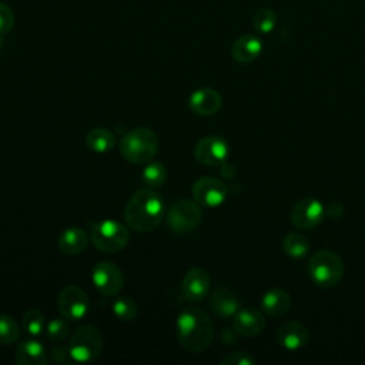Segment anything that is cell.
<instances>
[{"label": "cell", "mask_w": 365, "mask_h": 365, "mask_svg": "<svg viewBox=\"0 0 365 365\" xmlns=\"http://www.w3.org/2000/svg\"><path fill=\"white\" fill-rule=\"evenodd\" d=\"M164 215V200L151 188H143L134 192L124 208L127 227L135 232H150L155 230L161 224Z\"/></svg>", "instance_id": "cell-1"}, {"label": "cell", "mask_w": 365, "mask_h": 365, "mask_svg": "<svg viewBox=\"0 0 365 365\" xmlns=\"http://www.w3.org/2000/svg\"><path fill=\"white\" fill-rule=\"evenodd\" d=\"M178 344L188 352L207 349L214 338V325L210 315L197 307L180 311L175 321Z\"/></svg>", "instance_id": "cell-2"}, {"label": "cell", "mask_w": 365, "mask_h": 365, "mask_svg": "<svg viewBox=\"0 0 365 365\" xmlns=\"http://www.w3.org/2000/svg\"><path fill=\"white\" fill-rule=\"evenodd\" d=\"M158 151L157 134L145 127L125 133L120 140L121 155L133 164H147Z\"/></svg>", "instance_id": "cell-3"}, {"label": "cell", "mask_w": 365, "mask_h": 365, "mask_svg": "<svg viewBox=\"0 0 365 365\" xmlns=\"http://www.w3.org/2000/svg\"><path fill=\"white\" fill-rule=\"evenodd\" d=\"M67 345L73 361L91 362L100 356L104 339L98 328L93 325H83L73 331Z\"/></svg>", "instance_id": "cell-4"}, {"label": "cell", "mask_w": 365, "mask_h": 365, "mask_svg": "<svg viewBox=\"0 0 365 365\" xmlns=\"http://www.w3.org/2000/svg\"><path fill=\"white\" fill-rule=\"evenodd\" d=\"M311 279L322 288L334 287L344 275V264L339 255L332 251L322 250L315 252L308 264Z\"/></svg>", "instance_id": "cell-5"}, {"label": "cell", "mask_w": 365, "mask_h": 365, "mask_svg": "<svg viewBox=\"0 0 365 365\" xmlns=\"http://www.w3.org/2000/svg\"><path fill=\"white\" fill-rule=\"evenodd\" d=\"M130 240L127 225L115 220H103L93 225L91 241L103 252H118L125 248Z\"/></svg>", "instance_id": "cell-6"}, {"label": "cell", "mask_w": 365, "mask_h": 365, "mask_svg": "<svg viewBox=\"0 0 365 365\" xmlns=\"http://www.w3.org/2000/svg\"><path fill=\"white\" fill-rule=\"evenodd\" d=\"M200 204L194 200L181 198L175 201L167 211V224L177 234H187L197 228L201 221Z\"/></svg>", "instance_id": "cell-7"}, {"label": "cell", "mask_w": 365, "mask_h": 365, "mask_svg": "<svg viewBox=\"0 0 365 365\" xmlns=\"http://www.w3.org/2000/svg\"><path fill=\"white\" fill-rule=\"evenodd\" d=\"M93 284L106 297L117 295L124 287V275L118 265L110 261H100L93 268Z\"/></svg>", "instance_id": "cell-8"}, {"label": "cell", "mask_w": 365, "mask_h": 365, "mask_svg": "<svg viewBox=\"0 0 365 365\" xmlns=\"http://www.w3.org/2000/svg\"><path fill=\"white\" fill-rule=\"evenodd\" d=\"M57 307L63 318L68 321H80L87 315L90 301L87 294L81 288L76 285H68L60 291L57 298Z\"/></svg>", "instance_id": "cell-9"}, {"label": "cell", "mask_w": 365, "mask_h": 365, "mask_svg": "<svg viewBox=\"0 0 365 365\" xmlns=\"http://www.w3.org/2000/svg\"><path fill=\"white\" fill-rule=\"evenodd\" d=\"M228 144L220 135H205L194 147L195 160L207 167H218L227 161Z\"/></svg>", "instance_id": "cell-10"}, {"label": "cell", "mask_w": 365, "mask_h": 365, "mask_svg": "<svg viewBox=\"0 0 365 365\" xmlns=\"http://www.w3.org/2000/svg\"><path fill=\"white\" fill-rule=\"evenodd\" d=\"M191 194L194 201H197L200 205L215 208L225 201L228 188L221 180L207 175L195 180L191 188Z\"/></svg>", "instance_id": "cell-11"}, {"label": "cell", "mask_w": 365, "mask_h": 365, "mask_svg": "<svg viewBox=\"0 0 365 365\" xmlns=\"http://www.w3.org/2000/svg\"><path fill=\"white\" fill-rule=\"evenodd\" d=\"M324 215L325 208L322 202L314 197H305L292 207L291 221L297 228L311 230L322 221Z\"/></svg>", "instance_id": "cell-12"}, {"label": "cell", "mask_w": 365, "mask_h": 365, "mask_svg": "<svg viewBox=\"0 0 365 365\" xmlns=\"http://www.w3.org/2000/svg\"><path fill=\"white\" fill-rule=\"evenodd\" d=\"M211 288V278L207 269L204 268H191L182 278L181 282V295L187 301H201L205 298Z\"/></svg>", "instance_id": "cell-13"}, {"label": "cell", "mask_w": 365, "mask_h": 365, "mask_svg": "<svg viewBox=\"0 0 365 365\" xmlns=\"http://www.w3.org/2000/svg\"><path fill=\"white\" fill-rule=\"evenodd\" d=\"M222 100L217 90L210 87H202L192 91L188 97V107L190 110L202 117L214 115L221 108Z\"/></svg>", "instance_id": "cell-14"}, {"label": "cell", "mask_w": 365, "mask_h": 365, "mask_svg": "<svg viewBox=\"0 0 365 365\" xmlns=\"http://www.w3.org/2000/svg\"><path fill=\"white\" fill-rule=\"evenodd\" d=\"M208 307L214 315L230 318L240 309V302L231 289L224 285H217L210 292Z\"/></svg>", "instance_id": "cell-15"}, {"label": "cell", "mask_w": 365, "mask_h": 365, "mask_svg": "<svg viewBox=\"0 0 365 365\" xmlns=\"http://www.w3.org/2000/svg\"><path fill=\"white\" fill-rule=\"evenodd\" d=\"M275 338L282 348L295 351L307 345L309 339V332H308V328L301 322L287 321L277 329Z\"/></svg>", "instance_id": "cell-16"}, {"label": "cell", "mask_w": 365, "mask_h": 365, "mask_svg": "<svg viewBox=\"0 0 365 365\" xmlns=\"http://www.w3.org/2000/svg\"><path fill=\"white\" fill-rule=\"evenodd\" d=\"M232 328L242 336H255L265 328V319L255 308H241L232 317Z\"/></svg>", "instance_id": "cell-17"}, {"label": "cell", "mask_w": 365, "mask_h": 365, "mask_svg": "<svg viewBox=\"0 0 365 365\" xmlns=\"http://www.w3.org/2000/svg\"><path fill=\"white\" fill-rule=\"evenodd\" d=\"M262 47L264 46L259 37L254 34H244L234 41L231 47V56L235 61L247 64L259 57V54L262 53Z\"/></svg>", "instance_id": "cell-18"}, {"label": "cell", "mask_w": 365, "mask_h": 365, "mask_svg": "<svg viewBox=\"0 0 365 365\" xmlns=\"http://www.w3.org/2000/svg\"><path fill=\"white\" fill-rule=\"evenodd\" d=\"M14 361L20 365H44L48 361V355L38 341L26 339L17 345Z\"/></svg>", "instance_id": "cell-19"}, {"label": "cell", "mask_w": 365, "mask_h": 365, "mask_svg": "<svg viewBox=\"0 0 365 365\" xmlns=\"http://www.w3.org/2000/svg\"><path fill=\"white\" fill-rule=\"evenodd\" d=\"M291 307V295L282 288H271L261 297V308L269 317H281Z\"/></svg>", "instance_id": "cell-20"}, {"label": "cell", "mask_w": 365, "mask_h": 365, "mask_svg": "<svg viewBox=\"0 0 365 365\" xmlns=\"http://www.w3.org/2000/svg\"><path fill=\"white\" fill-rule=\"evenodd\" d=\"M88 244V237L80 227H68L58 237V248L67 255L81 254Z\"/></svg>", "instance_id": "cell-21"}, {"label": "cell", "mask_w": 365, "mask_h": 365, "mask_svg": "<svg viewBox=\"0 0 365 365\" xmlns=\"http://www.w3.org/2000/svg\"><path fill=\"white\" fill-rule=\"evenodd\" d=\"M86 145L93 153L104 154L114 148L115 135L107 128L97 127V128H93L91 131H88V134L86 135Z\"/></svg>", "instance_id": "cell-22"}, {"label": "cell", "mask_w": 365, "mask_h": 365, "mask_svg": "<svg viewBox=\"0 0 365 365\" xmlns=\"http://www.w3.org/2000/svg\"><path fill=\"white\" fill-rule=\"evenodd\" d=\"M141 178L145 185L151 188L161 187L167 180V168L160 161H148L141 173Z\"/></svg>", "instance_id": "cell-23"}, {"label": "cell", "mask_w": 365, "mask_h": 365, "mask_svg": "<svg viewBox=\"0 0 365 365\" xmlns=\"http://www.w3.org/2000/svg\"><path fill=\"white\" fill-rule=\"evenodd\" d=\"M282 248L291 258H304L309 251V242L304 235L289 232L282 241Z\"/></svg>", "instance_id": "cell-24"}, {"label": "cell", "mask_w": 365, "mask_h": 365, "mask_svg": "<svg viewBox=\"0 0 365 365\" xmlns=\"http://www.w3.org/2000/svg\"><path fill=\"white\" fill-rule=\"evenodd\" d=\"M20 336V327L17 321L7 315L0 314V344L1 345H11Z\"/></svg>", "instance_id": "cell-25"}, {"label": "cell", "mask_w": 365, "mask_h": 365, "mask_svg": "<svg viewBox=\"0 0 365 365\" xmlns=\"http://www.w3.org/2000/svg\"><path fill=\"white\" fill-rule=\"evenodd\" d=\"M113 312L121 321H133L137 317L138 308L133 298L130 297H118L113 302Z\"/></svg>", "instance_id": "cell-26"}, {"label": "cell", "mask_w": 365, "mask_h": 365, "mask_svg": "<svg viewBox=\"0 0 365 365\" xmlns=\"http://www.w3.org/2000/svg\"><path fill=\"white\" fill-rule=\"evenodd\" d=\"M44 324H46V321H44L43 312L36 308L26 311L21 318L23 329L33 336H37L44 331Z\"/></svg>", "instance_id": "cell-27"}, {"label": "cell", "mask_w": 365, "mask_h": 365, "mask_svg": "<svg viewBox=\"0 0 365 365\" xmlns=\"http://www.w3.org/2000/svg\"><path fill=\"white\" fill-rule=\"evenodd\" d=\"M252 26L258 33L268 34L277 26V14L271 9H259L252 17Z\"/></svg>", "instance_id": "cell-28"}, {"label": "cell", "mask_w": 365, "mask_h": 365, "mask_svg": "<svg viewBox=\"0 0 365 365\" xmlns=\"http://www.w3.org/2000/svg\"><path fill=\"white\" fill-rule=\"evenodd\" d=\"M47 338L53 342H61L70 335V325L66 318H54L46 327Z\"/></svg>", "instance_id": "cell-29"}, {"label": "cell", "mask_w": 365, "mask_h": 365, "mask_svg": "<svg viewBox=\"0 0 365 365\" xmlns=\"http://www.w3.org/2000/svg\"><path fill=\"white\" fill-rule=\"evenodd\" d=\"M222 365H254L255 364V358L244 351H237V352H231L228 355H225L221 359Z\"/></svg>", "instance_id": "cell-30"}, {"label": "cell", "mask_w": 365, "mask_h": 365, "mask_svg": "<svg viewBox=\"0 0 365 365\" xmlns=\"http://www.w3.org/2000/svg\"><path fill=\"white\" fill-rule=\"evenodd\" d=\"M14 16L6 3H0V34L9 33L13 29Z\"/></svg>", "instance_id": "cell-31"}, {"label": "cell", "mask_w": 365, "mask_h": 365, "mask_svg": "<svg viewBox=\"0 0 365 365\" xmlns=\"http://www.w3.org/2000/svg\"><path fill=\"white\" fill-rule=\"evenodd\" d=\"M50 355H51V359L57 364H70L73 361L70 351H68V345L64 346V345H60L58 342H57V345H54L51 348Z\"/></svg>", "instance_id": "cell-32"}, {"label": "cell", "mask_w": 365, "mask_h": 365, "mask_svg": "<svg viewBox=\"0 0 365 365\" xmlns=\"http://www.w3.org/2000/svg\"><path fill=\"white\" fill-rule=\"evenodd\" d=\"M1 46H3V38H1V36H0V48H1Z\"/></svg>", "instance_id": "cell-33"}]
</instances>
